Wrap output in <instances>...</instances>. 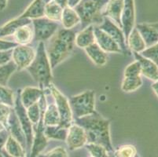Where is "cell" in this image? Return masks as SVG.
<instances>
[{"mask_svg": "<svg viewBox=\"0 0 158 157\" xmlns=\"http://www.w3.org/2000/svg\"><path fill=\"white\" fill-rule=\"evenodd\" d=\"M76 124L84 129L87 134V143L102 145L109 153L113 152L110 134V121L104 119L97 112L83 117L76 118Z\"/></svg>", "mask_w": 158, "mask_h": 157, "instance_id": "1", "label": "cell"}, {"mask_svg": "<svg viewBox=\"0 0 158 157\" xmlns=\"http://www.w3.org/2000/svg\"><path fill=\"white\" fill-rule=\"evenodd\" d=\"M76 35L71 29L61 28L49 41L47 54L52 68L62 62L73 50Z\"/></svg>", "mask_w": 158, "mask_h": 157, "instance_id": "2", "label": "cell"}, {"mask_svg": "<svg viewBox=\"0 0 158 157\" xmlns=\"http://www.w3.org/2000/svg\"><path fill=\"white\" fill-rule=\"evenodd\" d=\"M51 68H52L46 52L44 43L40 42L35 53V58L26 69L35 81L40 84L41 90H44L51 84L53 80Z\"/></svg>", "mask_w": 158, "mask_h": 157, "instance_id": "3", "label": "cell"}, {"mask_svg": "<svg viewBox=\"0 0 158 157\" xmlns=\"http://www.w3.org/2000/svg\"><path fill=\"white\" fill-rule=\"evenodd\" d=\"M109 0H81L75 7L80 18L83 28L92 24H102L103 21L102 11Z\"/></svg>", "mask_w": 158, "mask_h": 157, "instance_id": "4", "label": "cell"}, {"mask_svg": "<svg viewBox=\"0 0 158 157\" xmlns=\"http://www.w3.org/2000/svg\"><path fill=\"white\" fill-rule=\"evenodd\" d=\"M72 112L76 118L83 117L95 112V95L92 90L73 96L69 100Z\"/></svg>", "mask_w": 158, "mask_h": 157, "instance_id": "5", "label": "cell"}, {"mask_svg": "<svg viewBox=\"0 0 158 157\" xmlns=\"http://www.w3.org/2000/svg\"><path fill=\"white\" fill-rule=\"evenodd\" d=\"M14 111H15L17 116H18L19 122L21 123V128L24 131L25 138H26V149L28 157H29L31 153V146H32L33 142V130L32 126H31V122L28 118L27 114L26 109L24 107L21 99V90L18 91V95L15 98L14 102Z\"/></svg>", "mask_w": 158, "mask_h": 157, "instance_id": "6", "label": "cell"}, {"mask_svg": "<svg viewBox=\"0 0 158 157\" xmlns=\"http://www.w3.org/2000/svg\"><path fill=\"white\" fill-rule=\"evenodd\" d=\"M55 100V105L60 116V126L69 128L72 125L73 112L70 107L69 101L59 90L51 83L48 87Z\"/></svg>", "mask_w": 158, "mask_h": 157, "instance_id": "7", "label": "cell"}, {"mask_svg": "<svg viewBox=\"0 0 158 157\" xmlns=\"http://www.w3.org/2000/svg\"><path fill=\"white\" fill-rule=\"evenodd\" d=\"M33 24L34 39L43 42L51 39L57 32L58 24L57 21H51L46 17L31 20Z\"/></svg>", "mask_w": 158, "mask_h": 157, "instance_id": "8", "label": "cell"}, {"mask_svg": "<svg viewBox=\"0 0 158 157\" xmlns=\"http://www.w3.org/2000/svg\"><path fill=\"white\" fill-rule=\"evenodd\" d=\"M40 105L42 107V114L39 123L36 124L35 130V135L33 137L32 146H31V153L29 157H37L40 153L44 149L47 144V138L44 134L45 125L44 123V114L46 107L44 104L46 103V98L44 94L43 95L40 100Z\"/></svg>", "mask_w": 158, "mask_h": 157, "instance_id": "9", "label": "cell"}, {"mask_svg": "<svg viewBox=\"0 0 158 157\" xmlns=\"http://www.w3.org/2000/svg\"><path fill=\"white\" fill-rule=\"evenodd\" d=\"M98 27L107 33L111 38H113L118 43L123 54H127L128 47H127L125 36H124L122 28H120L116 23L106 17H103L102 22Z\"/></svg>", "mask_w": 158, "mask_h": 157, "instance_id": "10", "label": "cell"}, {"mask_svg": "<svg viewBox=\"0 0 158 157\" xmlns=\"http://www.w3.org/2000/svg\"><path fill=\"white\" fill-rule=\"evenodd\" d=\"M35 53L27 45H18L13 49L12 59L18 70L26 69L35 58Z\"/></svg>", "mask_w": 158, "mask_h": 157, "instance_id": "11", "label": "cell"}, {"mask_svg": "<svg viewBox=\"0 0 158 157\" xmlns=\"http://www.w3.org/2000/svg\"><path fill=\"white\" fill-rule=\"evenodd\" d=\"M122 30L125 36L126 42L129 35L134 28L135 21V0H123V7L121 14Z\"/></svg>", "mask_w": 158, "mask_h": 157, "instance_id": "12", "label": "cell"}, {"mask_svg": "<svg viewBox=\"0 0 158 157\" xmlns=\"http://www.w3.org/2000/svg\"><path fill=\"white\" fill-rule=\"evenodd\" d=\"M66 142L70 150H76L84 146L87 143L86 132L83 127L73 124L69 127Z\"/></svg>", "mask_w": 158, "mask_h": 157, "instance_id": "13", "label": "cell"}, {"mask_svg": "<svg viewBox=\"0 0 158 157\" xmlns=\"http://www.w3.org/2000/svg\"><path fill=\"white\" fill-rule=\"evenodd\" d=\"M94 31L95 43L103 51L109 53H123L118 43L98 26H94Z\"/></svg>", "mask_w": 158, "mask_h": 157, "instance_id": "14", "label": "cell"}, {"mask_svg": "<svg viewBox=\"0 0 158 157\" xmlns=\"http://www.w3.org/2000/svg\"><path fill=\"white\" fill-rule=\"evenodd\" d=\"M6 129L9 131L10 134L15 138L18 141L21 146L24 149H26V138L24 135V131L21 128V123L19 122L17 114H16L14 109H11L10 114L8 121H7V125Z\"/></svg>", "mask_w": 158, "mask_h": 157, "instance_id": "15", "label": "cell"}, {"mask_svg": "<svg viewBox=\"0 0 158 157\" xmlns=\"http://www.w3.org/2000/svg\"><path fill=\"white\" fill-rule=\"evenodd\" d=\"M123 7V0H109L102 11L103 17L110 18L122 28L121 14Z\"/></svg>", "mask_w": 158, "mask_h": 157, "instance_id": "16", "label": "cell"}, {"mask_svg": "<svg viewBox=\"0 0 158 157\" xmlns=\"http://www.w3.org/2000/svg\"><path fill=\"white\" fill-rule=\"evenodd\" d=\"M136 60L139 61L141 66V74L153 81L158 80V66L151 60L146 58L139 53L133 52Z\"/></svg>", "mask_w": 158, "mask_h": 157, "instance_id": "17", "label": "cell"}, {"mask_svg": "<svg viewBox=\"0 0 158 157\" xmlns=\"http://www.w3.org/2000/svg\"><path fill=\"white\" fill-rule=\"evenodd\" d=\"M52 0H34L20 17L32 20L44 17L46 6Z\"/></svg>", "mask_w": 158, "mask_h": 157, "instance_id": "18", "label": "cell"}, {"mask_svg": "<svg viewBox=\"0 0 158 157\" xmlns=\"http://www.w3.org/2000/svg\"><path fill=\"white\" fill-rule=\"evenodd\" d=\"M135 28L140 33L147 48L158 43V32L149 24H138Z\"/></svg>", "mask_w": 158, "mask_h": 157, "instance_id": "19", "label": "cell"}, {"mask_svg": "<svg viewBox=\"0 0 158 157\" xmlns=\"http://www.w3.org/2000/svg\"><path fill=\"white\" fill-rule=\"evenodd\" d=\"M44 93V90L35 87H25L21 92V99L23 105L25 109H28L34 104L39 102L41 97Z\"/></svg>", "mask_w": 158, "mask_h": 157, "instance_id": "20", "label": "cell"}, {"mask_svg": "<svg viewBox=\"0 0 158 157\" xmlns=\"http://www.w3.org/2000/svg\"><path fill=\"white\" fill-rule=\"evenodd\" d=\"M31 23V20L28 18H21L18 17L15 19L10 21L3 26L0 27V39L3 37L10 36V35H14L15 31L19 28L22 26L30 24Z\"/></svg>", "mask_w": 158, "mask_h": 157, "instance_id": "21", "label": "cell"}, {"mask_svg": "<svg viewBox=\"0 0 158 157\" xmlns=\"http://www.w3.org/2000/svg\"><path fill=\"white\" fill-rule=\"evenodd\" d=\"M95 43V37H94V25H89L86 27L83 31H80L75 39V43L77 47L80 48H87V47Z\"/></svg>", "mask_w": 158, "mask_h": 157, "instance_id": "22", "label": "cell"}, {"mask_svg": "<svg viewBox=\"0 0 158 157\" xmlns=\"http://www.w3.org/2000/svg\"><path fill=\"white\" fill-rule=\"evenodd\" d=\"M85 51L90 60L97 65H105L107 62V56L106 52L103 51L96 43L85 48Z\"/></svg>", "mask_w": 158, "mask_h": 157, "instance_id": "23", "label": "cell"}, {"mask_svg": "<svg viewBox=\"0 0 158 157\" xmlns=\"http://www.w3.org/2000/svg\"><path fill=\"white\" fill-rule=\"evenodd\" d=\"M61 22L64 28L71 29L80 22V18L74 8L67 6L63 9Z\"/></svg>", "mask_w": 158, "mask_h": 157, "instance_id": "24", "label": "cell"}, {"mask_svg": "<svg viewBox=\"0 0 158 157\" xmlns=\"http://www.w3.org/2000/svg\"><path fill=\"white\" fill-rule=\"evenodd\" d=\"M127 44L132 52H136V53H142L146 48V44L136 28H133L131 32L129 35Z\"/></svg>", "mask_w": 158, "mask_h": 157, "instance_id": "25", "label": "cell"}, {"mask_svg": "<svg viewBox=\"0 0 158 157\" xmlns=\"http://www.w3.org/2000/svg\"><path fill=\"white\" fill-rule=\"evenodd\" d=\"M14 39L18 45H27L32 39L34 31L29 27V24L24 25L18 28L14 35Z\"/></svg>", "mask_w": 158, "mask_h": 157, "instance_id": "26", "label": "cell"}, {"mask_svg": "<svg viewBox=\"0 0 158 157\" xmlns=\"http://www.w3.org/2000/svg\"><path fill=\"white\" fill-rule=\"evenodd\" d=\"M4 150L9 154L10 155L14 157H26L25 155V149L21 146V144L10 135L7 142L4 146Z\"/></svg>", "mask_w": 158, "mask_h": 157, "instance_id": "27", "label": "cell"}, {"mask_svg": "<svg viewBox=\"0 0 158 157\" xmlns=\"http://www.w3.org/2000/svg\"><path fill=\"white\" fill-rule=\"evenodd\" d=\"M69 128L63 127L60 125L56 126H45L44 134L47 138L56 139V140H66L68 134Z\"/></svg>", "mask_w": 158, "mask_h": 157, "instance_id": "28", "label": "cell"}, {"mask_svg": "<svg viewBox=\"0 0 158 157\" xmlns=\"http://www.w3.org/2000/svg\"><path fill=\"white\" fill-rule=\"evenodd\" d=\"M44 123L45 126H56L60 124L59 112L55 104H51L46 108L44 114Z\"/></svg>", "mask_w": 158, "mask_h": 157, "instance_id": "29", "label": "cell"}, {"mask_svg": "<svg viewBox=\"0 0 158 157\" xmlns=\"http://www.w3.org/2000/svg\"><path fill=\"white\" fill-rule=\"evenodd\" d=\"M63 9L54 1L49 2L45 7L44 17L54 21H61Z\"/></svg>", "mask_w": 158, "mask_h": 157, "instance_id": "30", "label": "cell"}, {"mask_svg": "<svg viewBox=\"0 0 158 157\" xmlns=\"http://www.w3.org/2000/svg\"><path fill=\"white\" fill-rule=\"evenodd\" d=\"M109 157H140L137 153L136 148L132 145H124L119 147L113 152H110Z\"/></svg>", "mask_w": 158, "mask_h": 157, "instance_id": "31", "label": "cell"}, {"mask_svg": "<svg viewBox=\"0 0 158 157\" xmlns=\"http://www.w3.org/2000/svg\"><path fill=\"white\" fill-rule=\"evenodd\" d=\"M143 85L140 76L137 77H124L121 84V89L124 92H132L138 90Z\"/></svg>", "mask_w": 158, "mask_h": 157, "instance_id": "32", "label": "cell"}, {"mask_svg": "<svg viewBox=\"0 0 158 157\" xmlns=\"http://www.w3.org/2000/svg\"><path fill=\"white\" fill-rule=\"evenodd\" d=\"M17 66L12 60L6 64L0 65V85L6 86L10 77L15 72Z\"/></svg>", "mask_w": 158, "mask_h": 157, "instance_id": "33", "label": "cell"}, {"mask_svg": "<svg viewBox=\"0 0 158 157\" xmlns=\"http://www.w3.org/2000/svg\"><path fill=\"white\" fill-rule=\"evenodd\" d=\"M0 104L11 108L14 105V92L6 86L0 85Z\"/></svg>", "mask_w": 158, "mask_h": 157, "instance_id": "34", "label": "cell"}, {"mask_svg": "<svg viewBox=\"0 0 158 157\" xmlns=\"http://www.w3.org/2000/svg\"><path fill=\"white\" fill-rule=\"evenodd\" d=\"M85 147L92 157H109V152L103 145L94 143H87Z\"/></svg>", "mask_w": 158, "mask_h": 157, "instance_id": "35", "label": "cell"}, {"mask_svg": "<svg viewBox=\"0 0 158 157\" xmlns=\"http://www.w3.org/2000/svg\"><path fill=\"white\" fill-rule=\"evenodd\" d=\"M27 109V114H28V118L31 120V123L36 125L41 118V114H42V107L40 105L39 102L34 104Z\"/></svg>", "mask_w": 158, "mask_h": 157, "instance_id": "36", "label": "cell"}, {"mask_svg": "<svg viewBox=\"0 0 158 157\" xmlns=\"http://www.w3.org/2000/svg\"><path fill=\"white\" fill-rule=\"evenodd\" d=\"M140 54L146 58L151 60L158 66V43L152 47L146 48Z\"/></svg>", "mask_w": 158, "mask_h": 157, "instance_id": "37", "label": "cell"}, {"mask_svg": "<svg viewBox=\"0 0 158 157\" xmlns=\"http://www.w3.org/2000/svg\"><path fill=\"white\" fill-rule=\"evenodd\" d=\"M140 75L141 66L137 60L129 64L124 71V77H137Z\"/></svg>", "mask_w": 158, "mask_h": 157, "instance_id": "38", "label": "cell"}, {"mask_svg": "<svg viewBox=\"0 0 158 157\" xmlns=\"http://www.w3.org/2000/svg\"><path fill=\"white\" fill-rule=\"evenodd\" d=\"M39 157H69L68 152L63 147H56L50 152L44 155H39Z\"/></svg>", "mask_w": 158, "mask_h": 157, "instance_id": "39", "label": "cell"}, {"mask_svg": "<svg viewBox=\"0 0 158 157\" xmlns=\"http://www.w3.org/2000/svg\"><path fill=\"white\" fill-rule=\"evenodd\" d=\"M11 109H12L11 107L0 104V123H2L5 127H6L7 121L10 114Z\"/></svg>", "mask_w": 158, "mask_h": 157, "instance_id": "40", "label": "cell"}, {"mask_svg": "<svg viewBox=\"0 0 158 157\" xmlns=\"http://www.w3.org/2000/svg\"><path fill=\"white\" fill-rule=\"evenodd\" d=\"M13 49L9 50L0 51V65H4L11 61L12 59Z\"/></svg>", "mask_w": 158, "mask_h": 157, "instance_id": "41", "label": "cell"}, {"mask_svg": "<svg viewBox=\"0 0 158 157\" xmlns=\"http://www.w3.org/2000/svg\"><path fill=\"white\" fill-rule=\"evenodd\" d=\"M18 46V44L16 42L6 41V40H2L0 39V51L11 50V49L15 48Z\"/></svg>", "mask_w": 158, "mask_h": 157, "instance_id": "42", "label": "cell"}, {"mask_svg": "<svg viewBox=\"0 0 158 157\" xmlns=\"http://www.w3.org/2000/svg\"><path fill=\"white\" fill-rule=\"evenodd\" d=\"M10 135V134L6 129L0 130V151H2L4 148Z\"/></svg>", "mask_w": 158, "mask_h": 157, "instance_id": "43", "label": "cell"}, {"mask_svg": "<svg viewBox=\"0 0 158 157\" xmlns=\"http://www.w3.org/2000/svg\"><path fill=\"white\" fill-rule=\"evenodd\" d=\"M54 2L57 4L58 6L61 7L62 9L65 8L68 6V1L69 0H53Z\"/></svg>", "mask_w": 158, "mask_h": 157, "instance_id": "44", "label": "cell"}, {"mask_svg": "<svg viewBox=\"0 0 158 157\" xmlns=\"http://www.w3.org/2000/svg\"><path fill=\"white\" fill-rule=\"evenodd\" d=\"M80 2H81V0H69L68 6L71 7V8H75Z\"/></svg>", "mask_w": 158, "mask_h": 157, "instance_id": "45", "label": "cell"}, {"mask_svg": "<svg viewBox=\"0 0 158 157\" xmlns=\"http://www.w3.org/2000/svg\"><path fill=\"white\" fill-rule=\"evenodd\" d=\"M8 0H0V10H3L6 7Z\"/></svg>", "mask_w": 158, "mask_h": 157, "instance_id": "46", "label": "cell"}, {"mask_svg": "<svg viewBox=\"0 0 158 157\" xmlns=\"http://www.w3.org/2000/svg\"><path fill=\"white\" fill-rule=\"evenodd\" d=\"M152 88H153V90H154L156 94L158 96V80L155 82V83L152 85Z\"/></svg>", "mask_w": 158, "mask_h": 157, "instance_id": "47", "label": "cell"}, {"mask_svg": "<svg viewBox=\"0 0 158 157\" xmlns=\"http://www.w3.org/2000/svg\"><path fill=\"white\" fill-rule=\"evenodd\" d=\"M150 25L153 27V28H154L156 30V31L158 32V22H156V23H152V24H149Z\"/></svg>", "mask_w": 158, "mask_h": 157, "instance_id": "48", "label": "cell"}, {"mask_svg": "<svg viewBox=\"0 0 158 157\" xmlns=\"http://www.w3.org/2000/svg\"><path fill=\"white\" fill-rule=\"evenodd\" d=\"M1 152H2V154L3 155L4 157H14V156H11V155H10L9 154L7 153L5 150H2L1 151Z\"/></svg>", "mask_w": 158, "mask_h": 157, "instance_id": "49", "label": "cell"}, {"mask_svg": "<svg viewBox=\"0 0 158 157\" xmlns=\"http://www.w3.org/2000/svg\"><path fill=\"white\" fill-rule=\"evenodd\" d=\"M3 129H6L5 126H4L2 123H0V130H3Z\"/></svg>", "mask_w": 158, "mask_h": 157, "instance_id": "50", "label": "cell"}, {"mask_svg": "<svg viewBox=\"0 0 158 157\" xmlns=\"http://www.w3.org/2000/svg\"><path fill=\"white\" fill-rule=\"evenodd\" d=\"M0 157H4L3 155L2 154V152H1V151H0Z\"/></svg>", "mask_w": 158, "mask_h": 157, "instance_id": "51", "label": "cell"}, {"mask_svg": "<svg viewBox=\"0 0 158 157\" xmlns=\"http://www.w3.org/2000/svg\"><path fill=\"white\" fill-rule=\"evenodd\" d=\"M90 157H92V156H90Z\"/></svg>", "mask_w": 158, "mask_h": 157, "instance_id": "52", "label": "cell"}]
</instances>
